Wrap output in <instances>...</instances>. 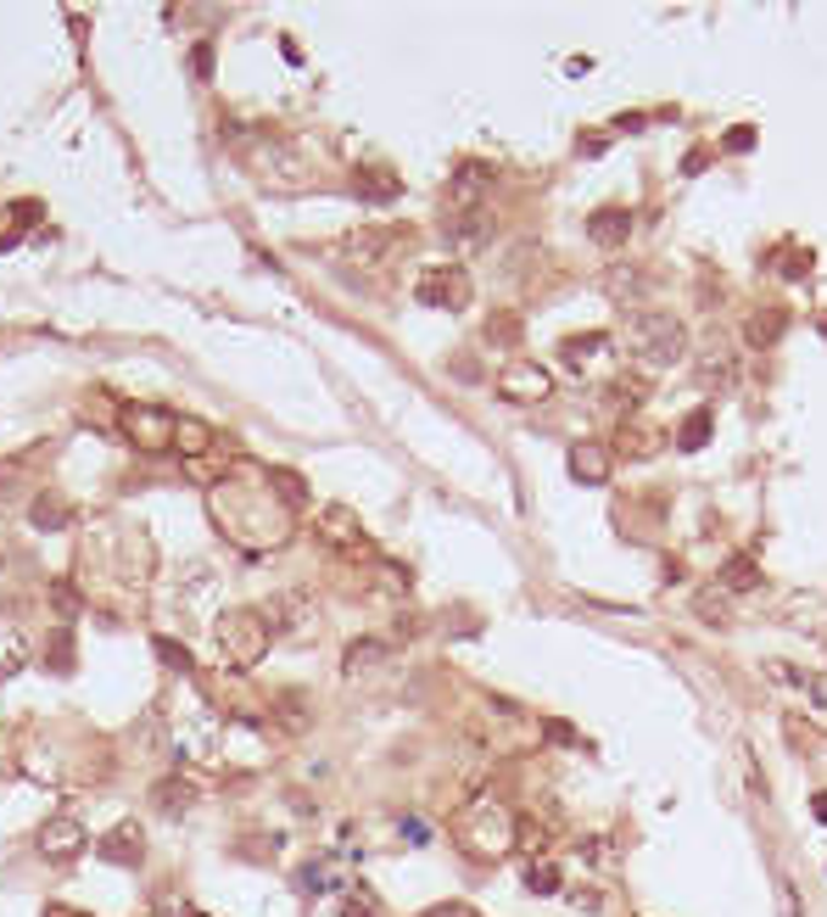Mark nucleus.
<instances>
[{
    "label": "nucleus",
    "instance_id": "a878e982",
    "mask_svg": "<svg viewBox=\"0 0 827 917\" xmlns=\"http://www.w3.org/2000/svg\"><path fill=\"white\" fill-rule=\"evenodd\" d=\"M643 398H649V386H643V380H631V375H626V380H610V403H615L621 414H631Z\"/></svg>",
    "mask_w": 827,
    "mask_h": 917
},
{
    "label": "nucleus",
    "instance_id": "6e6552de",
    "mask_svg": "<svg viewBox=\"0 0 827 917\" xmlns=\"http://www.w3.org/2000/svg\"><path fill=\"white\" fill-rule=\"evenodd\" d=\"M319 543L335 549V554H369V532L358 526V515H353L347 504H330V509L319 515Z\"/></svg>",
    "mask_w": 827,
    "mask_h": 917
},
{
    "label": "nucleus",
    "instance_id": "2eb2a0df",
    "mask_svg": "<svg viewBox=\"0 0 827 917\" xmlns=\"http://www.w3.org/2000/svg\"><path fill=\"white\" fill-rule=\"evenodd\" d=\"M102 856L118 861V867H140V861H145V834H140V823H118V828L102 839Z\"/></svg>",
    "mask_w": 827,
    "mask_h": 917
},
{
    "label": "nucleus",
    "instance_id": "72a5a7b5",
    "mask_svg": "<svg viewBox=\"0 0 827 917\" xmlns=\"http://www.w3.org/2000/svg\"><path fill=\"white\" fill-rule=\"evenodd\" d=\"M486 336H498V342H515V336H520V319H515V314L486 319Z\"/></svg>",
    "mask_w": 827,
    "mask_h": 917
},
{
    "label": "nucleus",
    "instance_id": "b1692460",
    "mask_svg": "<svg viewBox=\"0 0 827 917\" xmlns=\"http://www.w3.org/2000/svg\"><path fill=\"white\" fill-rule=\"evenodd\" d=\"M610 348V336L604 330H588V336H570V342H565V364L570 369H581V364H588L593 353H604Z\"/></svg>",
    "mask_w": 827,
    "mask_h": 917
},
{
    "label": "nucleus",
    "instance_id": "a19ab883",
    "mask_svg": "<svg viewBox=\"0 0 827 917\" xmlns=\"http://www.w3.org/2000/svg\"><path fill=\"white\" fill-rule=\"evenodd\" d=\"M45 917H84V912H62V906H51V912H45Z\"/></svg>",
    "mask_w": 827,
    "mask_h": 917
},
{
    "label": "nucleus",
    "instance_id": "f257e3e1",
    "mask_svg": "<svg viewBox=\"0 0 827 917\" xmlns=\"http://www.w3.org/2000/svg\"><path fill=\"white\" fill-rule=\"evenodd\" d=\"M208 509L218 520V532L229 543H240L247 554H269L291 538V520H297V509H291L274 487V475H247V470H229L218 475L213 487H208Z\"/></svg>",
    "mask_w": 827,
    "mask_h": 917
},
{
    "label": "nucleus",
    "instance_id": "4c0bfd02",
    "mask_svg": "<svg viewBox=\"0 0 827 917\" xmlns=\"http://www.w3.org/2000/svg\"><path fill=\"white\" fill-rule=\"evenodd\" d=\"M190 68H197L202 79L213 73V45H197V57H190Z\"/></svg>",
    "mask_w": 827,
    "mask_h": 917
},
{
    "label": "nucleus",
    "instance_id": "bb28decb",
    "mask_svg": "<svg viewBox=\"0 0 827 917\" xmlns=\"http://www.w3.org/2000/svg\"><path fill=\"white\" fill-rule=\"evenodd\" d=\"M342 917H386V906H380L364 884H353V890L342 895Z\"/></svg>",
    "mask_w": 827,
    "mask_h": 917
},
{
    "label": "nucleus",
    "instance_id": "1a4fd4ad",
    "mask_svg": "<svg viewBox=\"0 0 827 917\" xmlns=\"http://www.w3.org/2000/svg\"><path fill=\"white\" fill-rule=\"evenodd\" d=\"M442 235H448L453 252H481L486 240H493V213L486 208H453L442 219Z\"/></svg>",
    "mask_w": 827,
    "mask_h": 917
},
{
    "label": "nucleus",
    "instance_id": "5701e85b",
    "mask_svg": "<svg viewBox=\"0 0 827 917\" xmlns=\"http://www.w3.org/2000/svg\"><path fill=\"white\" fill-rule=\"evenodd\" d=\"M152 800H157V811H163V816H185L197 795H190V784H185V778H163V784L152 789Z\"/></svg>",
    "mask_w": 827,
    "mask_h": 917
},
{
    "label": "nucleus",
    "instance_id": "f03ea898",
    "mask_svg": "<svg viewBox=\"0 0 827 917\" xmlns=\"http://www.w3.org/2000/svg\"><path fill=\"white\" fill-rule=\"evenodd\" d=\"M459 839H464V850L481 856V861L509 856V850H515V811H509L504 800H493V795L470 800V806L459 811Z\"/></svg>",
    "mask_w": 827,
    "mask_h": 917
},
{
    "label": "nucleus",
    "instance_id": "e433bc0d",
    "mask_svg": "<svg viewBox=\"0 0 827 917\" xmlns=\"http://www.w3.org/2000/svg\"><path fill=\"white\" fill-rule=\"evenodd\" d=\"M420 917H475V906H464V901H448V906H430V912H420Z\"/></svg>",
    "mask_w": 827,
    "mask_h": 917
},
{
    "label": "nucleus",
    "instance_id": "a211bd4d",
    "mask_svg": "<svg viewBox=\"0 0 827 917\" xmlns=\"http://www.w3.org/2000/svg\"><path fill=\"white\" fill-rule=\"evenodd\" d=\"M588 235L599 240V247H610V252H615L621 240L631 235V213H626V208H599V213L588 219Z\"/></svg>",
    "mask_w": 827,
    "mask_h": 917
},
{
    "label": "nucleus",
    "instance_id": "412c9836",
    "mask_svg": "<svg viewBox=\"0 0 827 917\" xmlns=\"http://www.w3.org/2000/svg\"><path fill=\"white\" fill-rule=\"evenodd\" d=\"M28 520L39 526V532H57V526H68V504H62V493L45 487V493L28 504Z\"/></svg>",
    "mask_w": 827,
    "mask_h": 917
},
{
    "label": "nucleus",
    "instance_id": "79ce46f5",
    "mask_svg": "<svg viewBox=\"0 0 827 917\" xmlns=\"http://www.w3.org/2000/svg\"><path fill=\"white\" fill-rule=\"evenodd\" d=\"M0 560H7V543H0Z\"/></svg>",
    "mask_w": 827,
    "mask_h": 917
},
{
    "label": "nucleus",
    "instance_id": "cd10ccee",
    "mask_svg": "<svg viewBox=\"0 0 827 917\" xmlns=\"http://www.w3.org/2000/svg\"><path fill=\"white\" fill-rule=\"evenodd\" d=\"M726 380H733V353H705V386H726Z\"/></svg>",
    "mask_w": 827,
    "mask_h": 917
},
{
    "label": "nucleus",
    "instance_id": "f3484780",
    "mask_svg": "<svg viewBox=\"0 0 827 917\" xmlns=\"http://www.w3.org/2000/svg\"><path fill=\"white\" fill-rule=\"evenodd\" d=\"M392 660V644H380V638H358V644H347V660H342V671L358 683V678H375V671Z\"/></svg>",
    "mask_w": 827,
    "mask_h": 917
},
{
    "label": "nucleus",
    "instance_id": "20e7f679",
    "mask_svg": "<svg viewBox=\"0 0 827 917\" xmlns=\"http://www.w3.org/2000/svg\"><path fill=\"white\" fill-rule=\"evenodd\" d=\"M213 638H218V655L229 660V666H258L263 655H269V644H274V633H269V615L263 610H224L218 621H213Z\"/></svg>",
    "mask_w": 827,
    "mask_h": 917
},
{
    "label": "nucleus",
    "instance_id": "58836bf2",
    "mask_svg": "<svg viewBox=\"0 0 827 917\" xmlns=\"http://www.w3.org/2000/svg\"><path fill=\"white\" fill-rule=\"evenodd\" d=\"M403 834H409V845H425V839H430V828H425V823H414V816L403 823Z\"/></svg>",
    "mask_w": 827,
    "mask_h": 917
},
{
    "label": "nucleus",
    "instance_id": "c9c22d12",
    "mask_svg": "<svg viewBox=\"0 0 827 917\" xmlns=\"http://www.w3.org/2000/svg\"><path fill=\"white\" fill-rule=\"evenodd\" d=\"M604 285H610L615 297H631V285H638V274H626V269H610V280H604Z\"/></svg>",
    "mask_w": 827,
    "mask_h": 917
},
{
    "label": "nucleus",
    "instance_id": "ddd939ff",
    "mask_svg": "<svg viewBox=\"0 0 827 917\" xmlns=\"http://www.w3.org/2000/svg\"><path fill=\"white\" fill-rule=\"evenodd\" d=\"M269 633H308V626H314V599L297 588V593H274L269 599Z\"/></svg>",
    "mask_w": 827,
    "mask_h": 917
},
{
    "label": "nucleus",
    "instance_id": "473e14b6",
    "mask_svg": "<svg viewBox=\"0 0 827 917\" xmlns=\"http://www.w3.org/2000/svg\"><path fill=\"white\" fill-rule=\"evenodd\" d=\"M157 655H163V666H174V671H190V655H185V644H174V638H157Z\"/></svg>",
    "mask_w": 827,
    "mask_h": 917
},
{
    "label": "nucleus",
    "instance_id": "37998d69",
    "mask_svg": "<svg viewBox=\"0 0 827 917\" xmlns=\"http://www.w3.org/2000/svg\"><path fill=\"white\" fill-rule=\"evenodd\" d=\"M190 917H202V912H190Z\"/></svg>",
    "mask_w": 827,
    "mask_h": 917
},
{
    "label": "nucleus",
    "instance_id": "2f4dec72",
    "mask_svg": "<svg viewBox=\"0 0 827 917\" xmlns=\"http://www.w3.org/2000/svg\"><path fill=\"white\" fill-rule=\"evenodd\" d=\"M777 917H805V906L794 901V884L777 879Z\"/></svg>",
    "mask_w": 827,
    "mask_h": 917
},
{
    "label": "nucleus",
    "instance_id": "6ab92c4d",
    "mask_svg": "<svg viewBox=\"0 0 827 917\" xmlns=\"http://www.w3.org/2000/svg\"><path fill=\"white\" fill-rule=\"evenodd\" d=\"M208 448H218V437H213L202 420H179V425H174V454H185V465L197 459V454H208Z\"/></svg>",
    "mask_w": 827,
    "mask_h": 917
},
{
    "label": "nucleus",
    "instance_id": "39448f33",
    "mask_svg": "<svg viewBox=\"0 0 827 917\" xmlns=\"http://www.w3.org/2000/svg\"><path fill=\"white\" fill-rule=\"evenodd\" d=\"M118 425H123V437L145 454H168L174 448V414L157 409V403H118Z\"/></svg>",
    "mask_w": 827,
    "mask_h": 917
},
{
    "label": "nucleus",
    "instance_id": "ea45409f",
    "mask_svg": "<svg viewBox=\"0 0 827 917\" xmlns=\"http://www.w3.org/2000/svg\"><path fill=\"white\" fill-rule=\"evenodd\" d=\"M816 816H822V823H827V789L816 795Z\"/></svg>",
    "mask_w": 827,
    "mask_h": 917
},
{
    "label": "nucleus",
    "instance_id": "4468645a",
    "mask_svg": "<svg viewBox=\"0 0 827 917\" xmlns=\"http://www.w3.org/2000/svg\"><path fill=\"white\" fill-rule=\"evenodd\" d=\"M353 190H358V202L380 208V202H398V197H403V179H398L392 168H358V174H353Z\"/></svg>",
    "mask_w": 827,
    "mask_h": 917
},
{
    "label": "nucleus",
    "instance_id": "aec40b11",
    "mask_svg": "<svg viewBox=\"0 0 827 917\" xmlns=\"http://www.w3.org/2000/svg\"><path fill=\"white\" fill-rule=\"evenodd\" d=\"M721 588L726 593H749V588H760V565L749 560V554H733L721 565Z\"/></svg>",
    "mask_w": 827,
    "mask_h": 917
},
{
    "label": "nucleus",
    "instance_id": "dca6fc26",
    "mask_svg": "<svg viewBox=\"0 0 827 917\" xmlns=\"http://www.w3.org/2000/svg\"><path fill=\"white\" fill-rule=\"evenodd\" d=\"M783 330H789V314H783V308H755V314L744 319V342L760 353V348L783 342Z\"/></svg>",
    "mask_w": 827,
    "mask_h": 917
},
{
    "label": "nucleus",
    "instance_id": "f8f14e48",
    "mask_svg": "<svg viewBox=\"0 0 827 917\" xmlns=\"http://www.w3.org/2000/svg\"><path fill=\"white\" fill-rule=\"evenodd\" d=\"M34 850H39L45 861H73V856L84 850V828L73 823V816H51V823L34 834Z\"/></svg>",
    "mask_w": 827,
    "mask_h": 917
},
{
    "label": "nucleus",
    "instance_id": "7ed1b4c3",
    "mask_svg": "<svg viewBox=\"0 0 827 917\" xmlns=\"http://www.w3.org/2000/svg\"><path fill=\"white\" fill-rule=\"evenodd\" d=\"M626 348H631V358L654 375V369H671V364L688 358V330H683V319H676V314H638V319H631V330H626Z\"/></svg>",
    "mask_w": 827,
    "mask_h": 917
},
{
    "label": "nucleus",
    "instance_id": "423d86ee",
    "mask_svg": "<svg viewBox=\"0 0 827 917\" xmlns=\"http://www.w3.org/2000/svg\"><path fill=\"white\" fill-rule=\"evenodd\" d=\"M420 303H430V308H470V274L459 269V263H442V269H425L420 274Z\"/></svg>",
    "mask_w": 827,
    "mask_h": 917
},
{
    "label": "nucleus",
    "instance_id": "c85d7f7f",
    "mask_svg": "<svg viewBox=\"0 0 827 917\" xmlns=\"http://www.w3.org/2000/svg\"><path fill=\"white\" fill-rule=\"evenodd\" d=\"M45 666H51V671H68V666H73V638H68V633H51V644H45Z\"/></svg>",
    "mask_w": 827,
    "mask_h": 917
},
{
    "label": "nucleus",
    "instance_id": "7c9ffc66",
    "mask_svg": "<svg viewBox=\"0 0 827 917\" xmlns=\"http://www.w3.org/2000/svg\"><path fill=\"white\" fill-rule=\"evenodd\" d=\"M721 152H755V124H739L721 134Z\"/></svg>",
    "mask_w": 827,
    "mask_h": 917
},
{
    "label": "nucleus",
    "instance_id": "9d476101",
    "mask_svg": "<svg viewBox=\"0 0 827 917\" xmlns=\"http://www.w3.org/2000/svg\"><path fill=\"white\" fill-rule=\"evenodd\" d=\"M398 240H403V230H380V224H369V230L342 235V258H353V263H386V258L398 252Z\"/></svg>",
    "mask_w": 827,
    "mask_h": 917
},
{
    "label": "nucleus",
    "instance_id": "c756f323",
    "mask_svg": "<svg viewBox=\"0 0 827 917\" xmlns=\"http://www.w3.org/2000/svg\"><path fill=\"white\" fill-rule=\"evenodd\" d=\"M51 610L73 621V615H79V588H73V583H51Z\"/></svg>",
    "mask_w": 827,
    "mask_h": 917
},
{
    "label": "nucleus",
    "instance_id": "393cba45",
    "mask_svg": "<svg viewBox=\"0 0 827 917\" xmlns=\"http://www.w3.org/2000/svg\"><path fill=\"white\" fill-rule=\"evenodd\" d=\"M525 890H531V895H554V890H559V867H554L548 856L525 861Z\"/></svg>",
    "mask_w": 827,
    "mask_h": 917
},
{
    "label": "nucleus",
    "instance_id": "4be33fe9",
    "mask_svg": "<svg viewBox=\"0 0 827 917\" xmlns=\"http://www.w3.org/2000/svg\"><path fill=\"white\" fill-rule=\"evenodd\" d=\"M710 425H716V414H710V409H694L683 425H676V448H683V454H699V448L710 443Z\"/></svg>",
    "mask_w": 827,
    "mask_h": 917
},
{
    "label": "nucleus",
    "instance_id": "f704fd0d",
    "mask_svg": "<svg viewBox=\"0 0 827 917\" xmlns=\"http://www.w3.org/2000/svg\"><path fill=\"white\" fill-rule=\"evenodd\" d=\"M543 739H554V744H576V750H581V739H576L570 721H543Z\"/></svg>",
    "mask_w": 827,
    "mask_h": 917
},
{
    "label": "nucleus",
    "instance_id": "9b49d317",
    "mask_svg": "<svg viewBox=\"0 0 827 917\" xmlns=\"http://www.w3.org/2000/svg\"><path fill=\"white\" fill-rule=\"evenodd\" d=\"M565 465H570V475L581 481V487H604V481L615 475V448L610 443H576Z\"/></svg>",
    "mask_w": 827,
    "mask_h": 917
},
{
    "label": "nucleus",
    "instance_id": "0eeeda50",
    "mask_svg": "<svg viewBox=\"0 0 827 917\" xmlns=\"http://www.w3.org/2000/svg\"><path fill=\"white\" fill-rule=\"evenodd\" d=\"M498 392H504L509 403H543V398L554 392V375H548V364L515 358V364L498 375Z\"/></svg>",
    "mask_w": 827,
    "mask_h": 917
}]
</instances>
